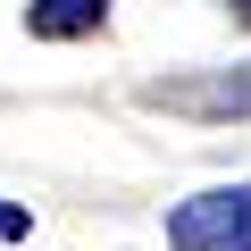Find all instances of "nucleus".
I'll list each match as a JSON object with an SVG mask.
<instances>
[{"mask_svg":"<svg viewBox=\"0 0 251 251\" xmlns=\"http://www.w3.org/2000/svg\"><path fill=\"white\" fill-rule=\"evenodd\" d=\"M168 251H251V184H218L168 209Z\"/></svg>","mask_w":251,"mask_h":251,"instance_id":"1","label":"nucleus"},{"mask_svg":"<svg viewBox=\"0 0 251 251\" xmlns=\"http://www.w3.org/2000/svg\"><path fill=\"white\" fill-rule=\"evenodd\" d=\"M243 9H251V0H243Z\"/></svg>","mask_w":251,"mask_h":251,"instance_id":"4","label":"nucleus"},{"mask_svg":"<svg viewBox=\"0 0 251 251\" xmlns=\"http://www.w3.org/2000/svg\"><path fill=\"white\" fill-rule=\"evenodd\" d=\"M34 234V218H25V201H0V243H25Z\"/></svg>","mask_w":251,"mask_h":251,"instance_id":"3","label":"nucleus"},{"mask_svg":"<svg viewBox=\"0 0 251 251\" xmlns=\"http://www.w3.org/2000/svg\"><path fill=\"white\" fill-rule=\"evenodd\" d=\"M109 17V0H34L25 9V34H42V42H75V34H92Z\"/></svg>","mask_w":251,"mask_h":251,"instance_id":"2","label":"nucleus"}]
</instances>
